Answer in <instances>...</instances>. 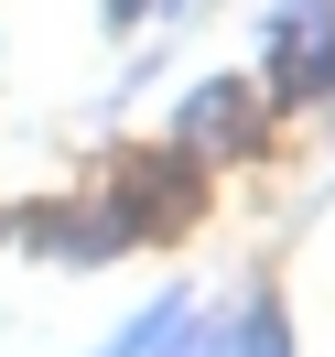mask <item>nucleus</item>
<instances>
[{"mask_svg":"<svg viewBox=\"0 0 335 357\" xmlns=\"http://www.w3.org/2000/svg\"><path fill=\"white\" fill-rule=\"evenodd\" d=\"M173 152L195 162H249V152H270V98L249 87V76H205V87H184V109H173Z\"/></svg>","mask_w":335,"mask_h":357,"instance_id":"nucleus-1","label":"nucleus"},{"mask_svg":"<svg viewBox=\"0 0 335 357\" xmlns=\"http://www.w3.org/2000/svg\"><path fill=\"white\" fill-rule=\"evenodd\" d=\"M195 206H205V174L173 152V141H162V152H130L109 174V217L130 227V238H162V227H184Z\"/></svg>","mask_w":335,"mask_h":357,"instance_id":"nucleus-2","label":"nucleus"},{"mask_svg":"<svg viewBox=\"0 0 335 357\" xmlns=\"http://www.w3.org/2000/svg\"><path fill=\"white\" fill-rule=\"evenodd\" d=\"M227 347H238V357H292V314L260 292V303H249L238 325H227Z\"/></svg>","mask_w":335,"mask_h":357,"instance_id":"nucleus-3","label":"nucleus"},{"mask_svg":"<svg viewBox=\"0 0 335 357\" xmlns=\"http://www.w3.org/2000/svg\"><path fill=\"white\" fill-rule=\"evenodd\" d=\"M98 11H109L119 33H130V22H152V0H98Z\"/></svg>","mask_w":335,"mask_h":357,"instance_id":"nucleus-4","label":"nucleus"},{"mask_svg":"<svg viewBox=\"0 0 335 357\" xmlns=\"http://www.w3.org/2000/svg\"><path fill=\"white\" fill-rule=\"evenodd\" d=\"M152 11H184V0H152Z\"/></svg>","mask_w":335,"mask_h":357,"instance_id":"nucleus-5","label":"nucleus"}]
</instances>
